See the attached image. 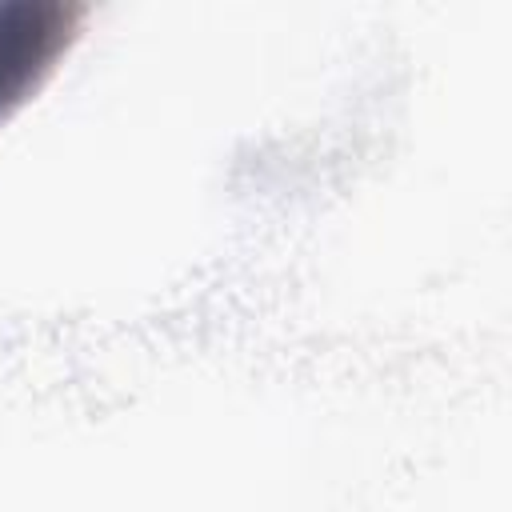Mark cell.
<instances>
[{
  "label": "cell",
  "mask_w": 512,
  "mask_h": 512,
  "mask_svg": "<svg viewBox=\"0 0 512 512\" xmlns=\"http://www.w3.org/2000/svg\"><path fill=\"white\" fill-rule=\"evenodd\" d=\"M64 28V12L52 4H8L0 8V112L16 100L36 68L52 56Z\"/></svg>",
  "instance_id": "1"
}]
</instances>
